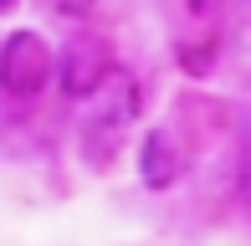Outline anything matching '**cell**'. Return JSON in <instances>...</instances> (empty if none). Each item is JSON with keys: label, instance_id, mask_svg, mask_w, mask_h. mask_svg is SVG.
Masks as SVG:
<instances>
[{"label": "cell", "instance_id": "6da1fadb", "mask_svg": "<svg viewBox=\"0 0 251 246\" xmlns=\"http://www.w3.org/2000/svg\"><path fill=\"white\" fill-rule=\"evenodd\" d=\"M87 103V118H82V159H93V170H102V159H113L123 144V133L133 128L144 108V93H139V77L128 67L113 62L102 72V82L82 98Z\"/></svg>", "mask_w": 251, "mask_h": 246}, {"label": "cell", "instance_id": "7a4b0ae2", "mask_svg": "<svg viewBox=\"0 0 251 246\" xmlns=\"http://www.w3.org/2000/svg\"><path fill=\"white\" fill-rule=\"evenodd\" d=\"M51 72H56V51L41 31L31 26L5 31V41H0V93L5 98H41L51 87Z\"/></svg>", "mask_w": 251, "mask_h": 246}, {"label": "cell", "instance_id": "3957f363", "mask_svg": "<svg viewBox=\"0 0 251 246\" xmlns=\"http://www.w3.org/2000/svg\"><path fill=\"white\" fill-rule=\"evenodd\" d=\"M113 67V47H108V36H98V31H77L72 41H67L62 51H56V72H51V82L62 87L67 98H77L82 103L87 93L102 82V72Z\"/></svg>", "mask_w": 251, "mask_h": 246}, {"label": "cell", "instance_id": "277c9868", "mask_svg": "<svg viewBox=\"0 0 251 246\" xmlns=\"http://www.w3.org/2000/svg\"><path fill=\"white\" fill-rule=\"evenodd\" d=\"M185 170H190V144H185V133H179L175 123H159V128L144 133V144H139V180L149 190L179 185Z\"/></svg>", "mask_w": 251, "mask_h": 246}, {"label": "cell", "instance_id": "5b68a950", "mask_svg": "<svg viewBox=\"0 0 251 246\" xmlns=\"http://www.w3.org/2000/svg\"><path fill=\"white\" fill-rule=\"evenodd\" d=\"M41 5H47L51 16H62V21H87L98 10V0H41Z\"/></svg>", "mask_w": 251, "mask_h": 246}, {"label": "cell", "instance_id": "8992f818", "mask_svg": "<svg viewBox=\"0 0 251 246\" xmlns=\"http://www.w3.org/2000/svg\"><path fill=\"white\" fill-rule=\"evenodd\" d=\"M5 5H16V0H0V10H5Z\"/></svg>", "mask_w": 251, "mask_h": 246}]
</instances>
